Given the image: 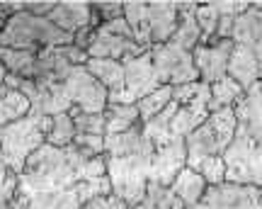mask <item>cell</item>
I'll list each match as a JSON object with an SVG mask.
<instances>
[{"label":"cell","instance_id":"cell-1","mask_svg":"<svg viewBox=\"0 0 262 209\" xmlns=\"http://www.w3.org/2000/svg\"><path fill=\"white\" fill-rule=\"evenodd\" d=\"M178 15L180 3H168V0L124 3V19L134 32V41L143 49L168 44L178 29Z\"/></svg>","mask_w":262,"mask_h":209},{"label":"cell","instance_id":"cell-2","mask_svg":"<svg viewBox=\"0 0 262 209\" xmlns=\"http://www.w3.org/2000/svg\"><path fill=\"white\" fill-rule=\"evenodd\" d=\"M68 44H73V34L58 29L47 17H37L29 12L10 15L0 32V47L32 51V54H39L47 47H68Z\"/></svg>","mask_w":262,"mask_h":209},{"label":"cell","instance_id":"cell-3","mask_svg":"<svg viewBox=\"0 0 262 209\" xmlns=\"http://www.w3.org/2000/svg\"><path fill=\"white\" fill-rule=\"evenodd\" d=\"M51 132V117L27 114L15 124L0 127V163L15 175H22L25 163L39 146L47 143V134Z\"/></svg>","mask_w":262,"mask_h":209},{"label":"cell","instance_id":"cell-4","mask_svg":"<svg viewBox=\"0 0 262 209\" xmlns=\"http://www.w3.org/2000/svg\"><path fill=\"white\" fill-rule=\"evenodd\" d=\"M235 136V114L233 107H224L219 112H211L204 124H199L194 132L185 136V151H187L189 171H196L199 163L206 158L224 156Z\"/></svg>","mask_w":262,"mask_h":209},{"label":"cell","instance_id":"cell-5","mask_svg":"<svg viewBox=\"0 0 262 209\" xmlns=\"http://www.w3.org/2000/svg\"><path fill=\"white\" fill-rule=\"evenodd\" d=\"M150 49H143L134 41V32L126 25V19L119 17L114 22H104L93 32L90 47H88V58H110V61H131L139 58Z\"/></svg>","mask_w":262,"mask_h":209},{"label":"cell","instance_id":"cell-6","mask_svg":"<svg viewBox=\"0 0 262 209\" xmlns=\"http://www.w3.org/2000/svg\"><path fill=\"white\" fill-rule=\"evenodd\" d=\"M235 136L233 141L262 153V80L253 83L233 104Z\"/></svg>","mask_w":262,"mask_h":209},{"label":"cell","instance_id":"cell-7","mask_svg":"<svg viewBox=\"0 0 262 209\" xmlns=\"http://www.w3.org/2000/svg\"><path fill=\"white\" fill-rule=\"evenodd\" d=\"M150 58H153V71L158 76L160 86L178 88L199 80V73L192 61V51H185L168 41V44L150 47Z\"/></svg>","mask_w":262,"mask_h":209},{"label":"cell","instance_id":"cell-8","mask_svg":"<svg viewBox=\"0 0 262 209\" xmlns=\"http://www.w3.org/2000/svg\"><path fill=\"white\" fill-rule=\"evenodd\" d=\"M124 90L119 95L107 97V104H136L146 95L156 93L160 88V80L153 71V58L150 51L141 54L139 58L124 61Z\"/></svg>","mask_w":262,"mask_h":209},{"label":"cell","instance_id":"cell-9","mask_svg":"<svg viewBox=\"0 0 262 209\" xmlns=\"http://www.w3.org/2000/svg\"><path fill=\"white\" fill-rule=\"evenodd\" d=\"M61 83L71 97L73 107L85 114H100L107 110V90L100 80H95L85 66H71L63 73Z\"/></svg>","mask_w":262,"mask_h":209},{"label":"cell","instance_id":"cell-10","mask_svg":"<svg viewBox=\"0 0 262 209\" xmlns=\"http://www.w3.org/2000/svg\"><path fill=\"white\" fill-rule=\"evenodd\" d=\"M202 202L209 209H262V192L253 185L221 182L209 185Z\"/></svg>","mask_w":262,"mask_h":209},{"label":"cell","instance_id":"cell-11","mask_svg":"<svg viewBox=\"0 0 262 209\" xmlns=\"http://www.w3.org/2000/svg\"><path fill=\"white\" fill-rule=\"evenodd\" d=\"M233 39H224V41H216L211 47L204 44H196L192 51V61L194 68L199 73V80L206 86H214L221 78L228 76V58L233 54Z\"/></svg>","mask_w":262,"mask_h":209},{"label":"cell","instance_id":"cell-12","mask_svg":"<svg viewBox=\"0 0 262 209\" xmlns=\"http://www.w3.org/2000/svg\"><path fill=\"white\" fill-rule=\"evenodd\" d=\"M90 15H93L90 3H83V0H61L47 15V19L51 25H56L58 29L68 32V34H75L78 29L90 25Z\"/></svg>","mask_w":262,"mask_h":209},{"label":"cell","instance_id":"cell-13","mask_svg":"<svg viewBox=\"0 0 262 209\" xmlns=\"http://www.w3.org/2000/svg\"><path fill=\"white\" fill-rule=\"evenodd\" d=\"M199 3H180V15H178V29L170 37V44L185 49V51H194V47L202 39V29L194 19V10Z\"/></svg>","mask_w":262,"mask_h":209},{"label":"cell","instance_id":"cell-14","mask_svg":"<svg viewBox=\"0 0 262 209\" xmlns=\"http://www.w3.org/2000/svg\"><path fill=\"white\" fill-rule=\"evenodd\" d=\"M228 78H233L243 90H248L253 83L260 80V64H257V58L248 49L238 47V44L233 47V54L228 58Z\"/></svg>","mask_w":262,"mask_h":209},{"label":"cell","instance_id":"cell-15","mask_svg":"<svg viewBox=\"0 0 262 209\" xmlns=\"http://www.w3.org/2000/svg\"><path fill=\"white\" fill-rule=\"evenodd\" d=\"M88 73L100 80L107 90V97L119 95L124 90V66L119 61H110V58H88Z\"/></svg>","mask_w":262,"mask_h":209},{"label":"cell","instance_id":"cell-16","mask_svg":"<svg viewBox=\"0 0 262 209\" xmlns=\"http://www.w3.org/2000/svg\"><path fill=\"white\" fill-rule=\"evenodd\" d=\"M206 187H209V185L204 182V178H202L199 173L189 171V168H182V171L178 173V178L172 180V185H170V190L175 192V197L185 204V209L199 204L202 197H204Z\"/></svg>","mask_w":262,"mask_h":209},{"label":"cell","instance_id":"cell-17","mask_svg":"<svg viewBox=\"0 0 262 209\" xmlns=\"http://www.w3.org/2000/svg\"><path fill=\"white\" fill-rule=\"evenodd\" d=\"M0 64L5 66L8 73H15L22 80H34L37 78V54H32V51L0 47Z\"/></svg>","mask_w":262,"mask_h":209},{"label":"cell","instance_id":"cell-18","mask_svg":"<svg viewBox=\"0 0 262 209\" xmlns=\"http://www.w3.org/2000/svg\"><path fill=\"white\" fill-rule=\"evenodd\" d=\"M209 90H211V97H209V112H219V110H224V107H233L245 93L243 88L228 76L221 78V80L214 83V86H209Z\"/></svg>","mask_w":262,"mask_h":209},{"label":"cell","instance_id":"cell-19","mask_svg":"<svg viewBox=\"0 0 262 209\" xmlns=\"http://www.w3.org/2000/svg\"><path fill=\"white\" fill-rule=\"evenodd\" d=\"M107 129H104V136L107 134H124L129 132L131 127L139 124V110L136 104H107Z\"/></svg>","mask_w":262,"mask_h":209},{"label":"cell","instance_id":"cell-20","mask_svg":"<svg viewBox=\"0 0 262 209\" xmlns=\"http://www.w3.org/2000/svg\"><path fill=\"white\" fill-rule=\"evenodd\" d=\"M172 100V88L170 86H160L156 93L146 95L143 100L136 102V110H139V124H148L150 119H156L165 107Z\"/></svg>","mask_w":262,"mask_h":209},{"label":"cell","instance_id":"cell-21","mask_svg":"<svg viewBox=\"0 0 262 209\" xmlns=\"http://www.w3.org/2000/svg\"><path fill=\"white\" fill-rule=\"evenodd\" d=\"M29 114V100L19 90H10L0 97V127L15 124Z\"/></svg>","mask_w":262,"mask_h":209},{"label":"cell","instance_id":"cell-22","mask_svg":"<svg viewBox=\"0 0 262 209\" xmlns=\"http://www.w3.org/2000/svg\"><path fill=\"white\" fill-rule=\"evenodd\" d=\"M75 139V124L68 117V112L56 114L51 117V132L47 134V143L49 146H56V149H66L71 146Z\"/></svg>","mask_w":262,"mask_h":209},{"label":"cell","instance_id":"cell-23","mask_svg":"<svg viewBox=\"0 0 262 209\" xmlns=\"http://www.w3.org/2000/svg\"><path fill=\"white\" fill-rule=\"evenodd\" d=\"M68 117L73 119L75 124V134H93V136H104V129H107V114H85L80 112L78 107H71L68 110Z\"/></svg>","mask_w":262,"mask_h":209},{"label":"cell","instance_id":"cell-24","mask_svg":"<svg viewBox=\"0 0 262 209\" xmlns=\"http://www.w3.org/2000/svg\"><path fill=\"white\" fill-rule=\"evenodd\" d=\"M194 19L199 29H202V39L199 44H209V39H214L216 34V27H219V12L211 8V3H199L194 10Z\"/></svg>","mask_w":262,"mask_h":209},{"label":"cell","instance_id":"cell-25","mask_svg":"<svg viewBox=\"0 0 262 209\" xmlns=\"http://www.w3.org/2000/svg\"><path fill=\"white\" fill-rule=\"evenodd\" d=\"M194 173H199V175L204 178L206 185H221V182H226V165H224V158H221V156L202 161Z\"/></svg>","mask_w":262,"mask_h":209},{"label":"cell","instance_id":"cell-26","mask_svg":"<svg viewBox=\"0 0 262 209\" xmlns=\"http://www.w3.org/2000/svg\"><path fill=\"white\" fill-rule=\"evenodd\" d=\"M93 12L100 17V22H114V19L124 17V3H90Z\"/></svg>","mask_w":262,"mask_h":209},{"label":"cell","instance_id":"cell-27","mask_svg":"<svg viewBox=\"0 0 262 209\" xmlns=\"http://www.w3.org/2000/svg\"><path fill=\"white\" fill-rule=\"evenodd\" d=\"M211 8L219 12V17H241L245 10L250 8V3H245V0H216V3H211Z\"/></svg>","mask_w":262,"mask_h":209},{"label":"cell","instance_id":"cell-28","mask_svg":"<svg viewBox=\"0 0 262 209\" xmlns=\"http://www.w3.org/2000/svg\"><path fill=\"white\" fill-rule=\"evenodd\" d=\"M73 146L85 149V151H93L97 156H104V136H93V134H75Z\"/></svg>","mask_w":262,"mask_h":209},{"label":"cell","instance_id":"cell-29","mask_svg":"<svg viewBox=\"0 0 262 209\" xmlns=\"http://www.w3.org/2000/svg\"><path fill=\"white\" fill-rule=\"evenodd\" d=\"M61 54H63V58L71 64V66H85V64H88V54H85V51H80L78 47H73V44L61 47Z\"/></svg>","mask_w":262,"mask_h":209},{"label":"cell","instance_id":"cell-30","mask_svg":"<svg viewBox=\"0 0 262 209\" xmlns=\"http://www.w3.org/2000/svg\"><path fill=\"white\" fill-rule=\"evenodd\" d=\"M93 32L95 29L88 25V27H83V29H78L73 34V47H78L80 51H85L88 54V47H90V39H93Z\"/></svg>","mask_w":262,"mask_h":209},{"label":"cell","instance_id":"cell-31","mask_svg":"<svg viewBox=\"0 0 262 209\" xmlns=\"http://www.w3.org/2000/svg\"><path fill=\"white\" fill-rule=\"evenodd\" d=\"M19 86H22V78L15 76V73H8L5 80H3V88H5V90H19Z\"/></svg>","mask_w":262,"mask_h":209},{"label":"cell","instance_id":"cell-32","mask_svg":"<svg viewBox=\"0 0 262 209\" xmlns=\"http://www.w3.org/2000/svg\"><path fill=\"white\" fill-rule=\"evenodd\" d=\"M5 76H8V71H5V66L0 64V97L5 95V93H10V90H5V88H3V80H5Z\"/></svg>","mask_w":262,"mask_h":209},{"label":"cell","instance_id":"cell-33","mask_svg":"<svg viewBox=\"0 0 262 209\" xmlns=\"http://www.w3.org/2000/svg\"><path fill=\"white\" fill-rule=\"evenodd\" d=\"M0 209H10V207H0Z\"/></svg>","mask_w":262,"mask_h":209},{"label":"cell","instance_id":"cell-34","mask_svg":"<svg viewBox=\"0 0 262 209\" xmlns=\"http://www.w3.org/2000/svg\"><path fill=\"white\" fill-rule=\"evenodd\" d=\"M260 192H262V187H260Z\"/></svg>","mask_w":262,"mask_h":209}]
</instances>
